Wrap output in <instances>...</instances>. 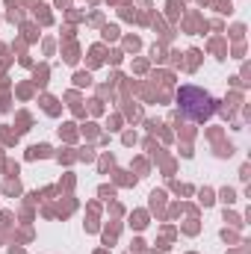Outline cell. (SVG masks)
<instances>
[{
    "label": "cell",
    "instance_id": "1",
    "mask_svg": "<svg viewBox=\"0 0 251 254\" xmlns=\"http://www.w3.org/2000/svg\"><path fill=\"white\" fill-rule=\"evenodd\" d=\"M175 101H178L181 116L189 119V122H195V125L210 122V119L216 116V110H219V101H216L210 92L198 89V86H181L178 95H175Z\"/></svg>",
    "mask_w": 251,
    "mask_h": 254
}]
</instances>
